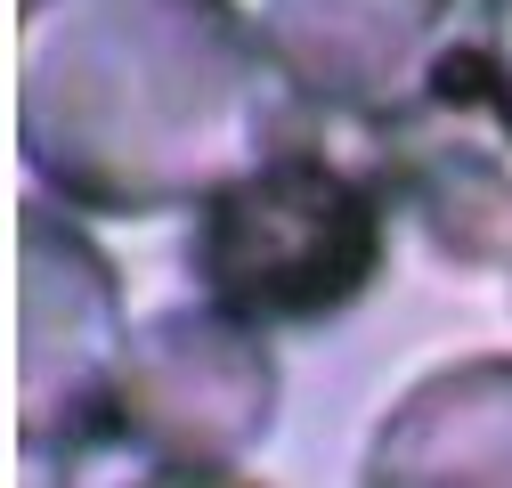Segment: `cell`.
Wrapping results in <instances>:
<instances>
[{
	"label": "cell",
	"instance_id": "7a4b0ae2",
	"mask_svg": "<svg viewBox=\"0 0 512 488\" xmlns=\"http://www.w3.org/2000/svg\"><path fill=\"white\" fill-rule=\"evenodd\" d=\"M187 269L204 301L252 326H326L382 269V196L301 139L204 204Z\"/></svg>",
	"mask_w": 512,
	"mask_h": 488
},
{
	"label": "cell",
	"instance_id": "ba28073f",
	"mask_svg": "<svg viewBox=\"0 0 512 488\" xmlns=\"http://www.w3.org/2000/svg\"><path fill=\"white\" fill-rule=\"evenodd\" d=\"M472 74L488 90V114L512 131V0H480V17H472Z\"/></svg>",
	"mask_w": 512,
	"mask_h": 488
},
{
	"label": "cell",
	"instance_id": "277c9868",
	"mask_svg": "<svg viewBox=\"0 0 512 488\" xmlns=\"http://www.w3.org/2000/svg\"><path fill=\"white\" fill-rule=\"evenodd\" d=\"M285 375L269 326L220 301H179L131 326L114 383V448L155 456V472H236L277 432Z\"/></svg>",
	"mask_w": 512,
	"mask_h": 488
},
{
	"label": "cell",
	"instance_id": "9c48e42d",
	"mask_svg": "<svg viewBox=\"0 0 512 488\" xmlns=\"http://www.w3.org/2000/svg\"><path fill=\"white\" fill-rule=\"evenodd\" d=\"M139 488H252V480H236V472H155Z\"/></svg>",
	"mask_w": 512,
	"mask_h": 488
},
{
	"label": "cell",
	"instance_id": "3957f363",
	"mask_svg": "<svg viewBox=\"0 0 512 488\" xmlns=\"http://www.w3.org/2000/svg\"><path fill=\"white\" fill-rule=\"evenodd\" d=\"M25 318H17V448L25 488H74L90 448H114V383L131 350L122 277L57 204L25 212Z\"/></svg>",
	"mask_w": 512,
	"mask_h": 488
},
{
	"label": "cell",
	"instance_id": "52a82bcc",
	"mask_svg": "<svg viewBox=\"0 0 512 488\" xmlns=\"http://www.w3.org/2000/svg\"><path fill=\"white\" fill-rule=\"evenodd\" d=\"M399 196L415 228L439 244L456 269L512 261V163L488 155L480 139H439L399 163Z\"/></svg>",
	"mask_w": 512,
	"mask_h": 488
},
{
	"label": "cell",
	"instance_id": "8992f818",
	"mask_svg": "<svg viewBox=\"0 0 512 488\" xmlns=\"http://www.w3.org/2000/svg\"><path fill=\"white\" fill-rule=\"evenodd\" d=\"M358 488H512V350L415 375L366 432Z\"/></svg>",
	"mask_w": 512,
	"mask_h": 488
},
{
	"label": "cell",
	"instance_id": "5b68a950",
	"mask_svg": "<svg viewBox=\"0 0 512 488\" xmlns=\"http://www.w3.org/2000/svg\"><path fill=\"white\" fill-rule=\"evenodd\" d=\"M244 17L309 114L391 122L423 106L456 0H244Z\"/></svg>",
	"mask_w": 512,
	"mask_h": 488
},
{
	"label": "cell",
	"instance_id": "6da1fadb",
	"mask_svg": "<svg viewBox=\"0 0 512 488\" xmlns=\"http://www.w3.org/2000/svg\"><path fill=\"white\" fill-rule=\"evenodd\" d=\"M301 114L244 0H25L17 139L74 212H204L301 147Z\"/></svg>",
	"mask_w": 512,
	"mask_h": 488
}]
</instances>
